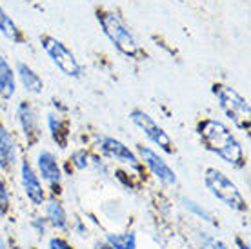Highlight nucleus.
<instances>
[{
  "instance_id": "obj_1",
  "label": "nucleus",
  "mask_w": 251,
  "mask_h": 249,
  "mask_svg": "<svg viewBox=\"0 0 251 249\" xmlns=\"http://www.w3.org/2000/svg\"><path fill=\"white\" fill-rule=\"evenodd\" d=\"M199 137L207 151L220 156L226 164L237 169L246 166V155L242 146L231 133V129L220 120H202L199 124Z\"/></svg>"
},
{
  "instance_id": "obj_2",
  "label": "nucleus",
  "mask_w": 251,
  "mask_h": 249,
  "mask_svg": "<svg viewBox=\"0 0 251 249\" xmlns=\"http://www.w3.org/2000/svg\"><path fill=\"white\" fill-rule=\"evenodd\" d=\"M97 20H99L104 35L109 38V42L117 48L119 53H122L127 58H140L142 56L144 51L140 48L135 33L131 31V27L126 24L117 13L109 11V9H99L97 11Z\"/></svg>"
},
{
  "instance_id": "obj_3",
  "label": "nucleus",
  "mask_w": 251,
  "mask_h": 249,
  "mask_svg": "<svg viewBox=\"0 0 251 249\" xmlns=\"http://www.w3.org/2000/svg\"><path fill=\"white\" fill-rule=\"evenodd\" d=\"M204 184L209 189V193L229 209L240 213L248 211V202H246L244 195L240 193L237 184L226 173H222L220 169L207 168L206 173H204Z\"/></svg>"
},
{
  "instance_id": "obj_4",
  "label": "nucleus",
  "mask_w": 251,
  "mask_h": 249,
  "mask_svg": "<svg viewBox=\"0 0 251 249\" xmlns=\"http://www.w3.org/2000/svg\"><path fill=\"white\" fill-rule=\"evenodd\" d=\"M213 95L217 97L220 109L226 113L227 119L240 131L248 133L251 127V111L248 100L237 89H233L231 86H224V84H215Z\"/></svg>"
},
{
  "instance_id": "obj_5",
  "label": "nucleus",
  "mask_w": 251,
  "mask_h": 249,
  "mask_svg": "<svg viewBox=\"0 0 251 249\" xmlns=\"http://www.w3.org/2000/svg\"><path fill=\"white\" fill-rule=\"evenodd\" d=\"M40 46H42L46 55L50 56V60L57 66L60 73H64L69 78H80L82 73H84L82 64L76 60L75 53L69 50L62 40L50 37V35H42L40 37Z\"/></svg>"
},
{
  "instance_id": "obj_6",
  "label": "nucleus",
  "mask_w": 251,
  "mask_h": 249,
  "mask_svg": "<svg viewBox=\"0 0 251 249\" xmlns=\"http://www.w3.org/2000/svg\"><path fill=\"white\" fill-rule=\"evenodd\" d=\"M129 119H131L133 124L137 125L138 129L142 131L155 146H158L164 153L171 155V153L175 151V144H173L171 137L164 131L162 125H158V122L153 119L151 115H148V113L142 111V109H133V111L129 113Z\"/></svg>"
},
{
  "instance_id": "obj_7",
  "label": "nucleus",
  "mask_w": 251,
  "mask_h": 249,
  "mask_svg": "<svg viewBox=\"0 0 251 249\" xmlns=\"http://www.w3.org/2000/svg\"><path fill=\"white\" fill-rule=\"evenodd\" d=\"M99 149H100L102 155L109 156V158H113V160H117V162H120V164H124L127 168L140 171V160H138V156L135 155L124 142H120L119 138L100 137L99 138Z\"/></svg>"
},
{
  "instance_id": "obj_8",
  "label": "nucleus",
  "mask_w": 251,
  "mask_h": 249,
  "mask_svg": "<svg viewBox=\"0 0 251 249\" xmlns=\"http://www.w3.org/2000/svg\"><path fill=\"white\" fill-rule=\"evenodd\" d=\"M138 153H140V162L146 164L151 173L157 176L158 180L166 184V186H175L176 184V174L175 171L168 166V162L157 151H153L148 146H138Z\"/></svg>"
},
{
  "instance_id": "obj_9",
  "label": "nucleus",
  "mask_w": 251,
  "mask_h": 249,
  "mask_svg": "<svg viewBox=\"0 0 251 249\" xmlns=\"http://www.w3.org/2000/svg\"><path fill=\"white\" fill-rule=\"evenodd\" d=\"M20 182H22L25 197L33 206H42L46 202L44 186L38 178L37 171L33 169V166L27 160H22V164H20Z\"/></svg>"
},
{
  "instance_id": "obj_10",
  "label": "nucleus",
  "mask_w": 251,
  "mask_h": 249,
  "mask_svg": "<svg viewBox=\"0 0 251 249\" xmlns=\"http://www.w3.org/2000/svg\"><path fill=\"white\" fill-rule=\"evenodd\" d=\"M17 120H19V125L27 144L33 146L40 138V127H38V117L35 107L29 102H20L17 107Z\"/></svg>"
},
{
  "instance_id": "obj_11",
  "label": "nucleus",
  "mask_w": 251,
  "mask_h": 249,
  "mask_svg": "<svg viewBox=\"0 0 251 249\" xmlns=\"http://www.w3.org/2000/svg\"><path fill=\"white\" fill-rule=\"evenodd\" d=\"M37 168H38V174H42V178L51 187L60 186V182H62V169H60L57 156L53 155L51 151H40L38 153Z\"/></svg>"
},
{
  "instance_id": "obj_12",
  "label": "nucleus",
  "mask_w": 251,
  "mask_h": 249,
  "mask_svg": "<svg viewBox=\"0 0 251 249\" xmlns=\"http://www.w3.org/2000/svg\"><path fill=\"white\" fill-rule=\"evenodd\" d=\"M19 158V151H17V144L13 135L7 131V127L0 122V169H11L17 164Z\"/></svg>"
},
{
  "instance_id": "obj_13",
  "label": "nucleus",
  "mask_w": 251,
  "mask_h": 249,
  "mask_svg": "<svg viewBox=\"0 0 251 249\" xmlns=\"http://www.w3.org/2000/svg\"><path fill=\"white\" fill-rule=\"evenodd\" d=\"M17 76H19L20 84L25 89V93L31 95H40L44 91V80L40 78L37 71L25 62H19L17 64Z\"/></svg>"
},
{
  "instance_id": "obj_14",
  "label": "nucleus",
  "mask_w": 251,
  "mask_h": 249,
  "mask_svg": "<svg viewBox=\"0 0 251 249\" xmlns=\"http://www.w3.org/2000/svg\"><path fill=\"white\" fill-rule=\"evenodd\" d=\"M17 93V73L4 55H0V97L9 100Z\"/></svg>"
},
{
  "instance_id": "obj_15",
  "label": "nucleus",
  "mask_w": 251,
  "mask_h": 249,
  "mask_svg": "<svg viewBox=\"0 0 251 249\" xmlns=\"http://www.w3.org/2000/svg\"><path fill=\"white\" fill-rule=\"evenodd\" d=\"M0 35L4 38H7L13 44H24L25 37L22 29L19 27V24L11 19V15L0 6Z\"/></svg>"
},
{
  "instance_id": "obj_16",
  "label": "nucleus",
  "mask_w": 251,
  "mask_h": 249,
  "mask_svg": "<svg viewBox=\"0 0 251 249\" xmlns=\"http://www.w3.org/2000/svg\"><path fill=\"white\" fill-rule=\"evenodd\" d=\"M46 220H48L55 229H66V227H68V215L64 211L60 200H57L55 197H51V199L46 202Z\"/></svg>"
},
{
  "instance_id": "obj_17",
  "label": "nucleus",
  "mask_w": 251,
  "mask_h": 249,
  "mask_svg": "<svg viewBox=\"0 0 251 249\" xmlns=\"http://www.w3.org/2000/svg\"><path fill=\"white\" fill-rule=\"evenodd\" d=\"M48 127H50V133H51V137H53V140H55L60 148H66L69 140L68 122L62 120L58 115H55V113H50V115H48Z\"/></svg>"
},
{
  "instance_id": "obj_18",
  "label": "nucleus",
  "mask_w": 251,
  "mask_h": 249,
  "mask_svg": "<svg viewBox=\"0 0 251 249\" xmlns=\"http://www.w3.org/2000/svg\"><path fill=\"white\" fill-rule=\"evenodd\" d=\"M106 244L113 249H137V235L133 231L127 233H107Z\"/></svg>"
},
{
  "instance_id": "obj_19",
  "label": "nucleus",
  "mask_w": 251,
  "mask_h": 249,
  "mask_svg": "<svg viewBox=\"0 0 251 249\" xmlns=\"http://www.w3.org/2000/svg\"><path fill=\"white\" fill-rule=\"evenodd\" d=\"M182 204L184 207L188 209L191 215H195V217H199L201 220H204V222H207V224H215V218L213 215L207 211L206 207H202L199 202H195V200L191 199H182Z\"/></svg>"
},
{
  "instance_id": "obj_20",
  "label": "nucleus",
  "mask_w": 251,
  "mask_h": 249,
  "mask_svg": "<svg viewBox=\"0 0 251 249\" xmlns=\"http://www.w3.org/2000/svg\"><path fill=\"white\" fill-rule=\"evenodd\" d=\"M199 240H201L202 248H206V249H229L222 240H217V238L209 237L207 233H199Z\"/></svg>"
},
{
  "instance_id": "obj_21",
  "label": "nucleus",
  "mask_w": 251,
  "mask_h": 249,
  "mask_svg": "<svg viewBox=\"0 0 251 249\" xmlns=\"http://www.w3.org/2000/svg\"><path fill=\"white\" fill-rule=\"evenodd\" d=\"M11 206V199H9V191H7L4 180L0 178V215H6Z\"/></svg>"
},
{
  "instance_id": "obj_22",
  "label": "nucleus",
  "mask_w": 251,
  "mask_h": 249,
  "mask_svg": "<svg viewBox=\"0 0 251 249\" xmlns=\"http://www.w3.org/2000/svg\"><path fill=\"white\" fill-rule=\"evenodd\" d=\"M88 153H86V151H75V153H73V158H71V160H73V164H75V168L76 169H86L88 168Z\"/></svg>"
},
{
  "instance_id": "obj_23",
  "label": "nucleus",
  "mask_w": 251,
  "mask_h": 249,
  "mask_svg": "<svg viewBox=\"0 0 251 249\" xmlns=\"http://www.w3.org/2000/svg\"><path fill=\"white\" fill-rule=\"evenodd\" d=\"M48 249H75L69 242H66L64 238H58V237H53L48 244Z\"/></svg>"
},
{
  "instance_id": "obj_24",
  "label": "nucleus",
  "mask_w": 251,
  "mask_h": 249,
  "mask_svg": "<svg viewBox=\"0 0 251 249\" xmlns=\"http://www.w3.org/2000/svg\"><path fill=\"white\" fill-rule=\"evenodd\" d=\"M31 225L37 229L38 235H44V231H46V218L42 217H35L31 220Z\"/></svg>"
},
{
  "instance_id": "obj_25",
  "label": "nucleus",
  "mask_w": 251,
  "mask_h": 249,
  "mask_svg": "<svg viewBox=\"0 0 251 249\" xmlns=\"http://www.w3.org/2000/svg\"><path fill=\"white\" fill-rule=\"evenodd\" d=\"M235 242H237V248L239 249H250V244H246L242 238H235Z\"/></svg>"
},
{
  "instance_id": "obj_26",
  "label": "nucleus",
  "mask_w": 251,
  "mask_h": 249,
  "mask_svg": "<svg viewBox=\"0 0 251 249\" xmlns=\"http://www.w3.org/2000/svg\"><path fill=\"white\" fill-rule=\"evenodd\" d=\"M93 249H113V248H111L109 244H100V242H99V244H95Z\"/></svg>"
},
{
  "instance_id": "obj_27",
  "label": "nucleus",
  "mask_w": 251,
  "mask_h": 249,
  "mask_svg": "<svg viewBox=\"0 0 251 249\" xmlns=\"http://www.w3.org/2000/svg\"><path fill=\"white\" fill-rule=\"evenodd\" d=\"M0 249H7V246H6V240L2 238V235H0Z\"/></svg>"
}]
</instances>
